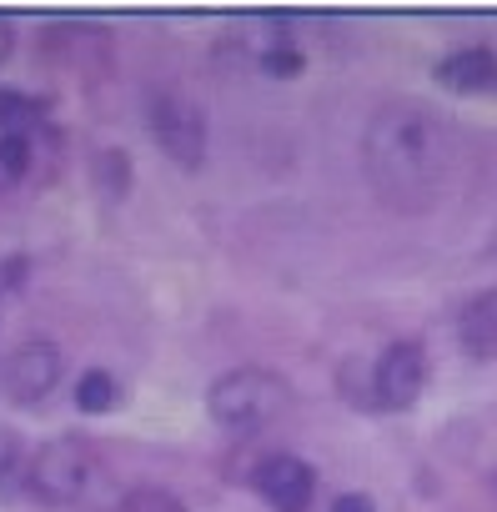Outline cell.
<instances>
[{
	"mask_svg": "<svg viewBox=\"0 0 497 512\" xmlns=\"http://www.w3.org/2000/svg\"><path fill=\"white\" fill-rule=\"evenodd\" d=\"M76 407H81V412H111V407H116V377L101 372V367H91V372L76 382Z\"/></svg>",
	"mask_w": 497,
	"mask_h": 512,
	"instance_id": "7c38bea8",
	"label": "cell"
},
{
	"mask_svg": "<svg viewBox=\"0 0 497 512\" xmlns=\"http://www.w3.org/2000/svg\"><path fill=\"white\" fill-rule=\"evenodd\" d=\"M116 512H186V502L171 497L166 487H131V492H121Z\"/></svg>",
	"mask_w": 497,
	"mask_h": 512,
	"instance_id": "4fadbf2b",
	"label": "cell"
},
{
	"mask_svg": "<svg viewBox=\"0 0 497 512\" xmlns=\"http://www.w3.org/2000/svg\"><path fill=\"white\" fill-rule=\"evenodd\" d=\"M362 171L387 211L422 216L442 201L452 176V131L422 101H387L362 131Z\"/></svg>",
	"mask_w": 497,
	"mask_h": 512,
	"instance_id": "6da1fadb",
	"label": "cell"
},
{
	"mask_svg": "<svg viewBox=\"0 0 497 512\" xmlns=\"http://www.w3.org/2000/svg\"><path fill=\"white\" fill-rule=\"evenodd\" d=\"M11 51H16V31H11V21L0 16V66L11 61Z\"/></svg>",
	"mask_w": 497,
	"mask_h": 512,
	"instance_id": "e0dca14e",
	"label": "cell"
},
{
	"mask_svg": "<svg viewBox=\"0 0 497 512\" xmlns=\"http://www.w3.org/2000/svg\"><path fill=\"white\" fill-rule=\"evenodd\" d=\"M487 497H492V507H497V472L487 477Z\"/></svg>",
	"mask_w": 497,
	"mask_h": 512,
	"instance_id": "ac0fdd59",
	"label": "cell"
},
{
	"mask_svg": "<svg viewBox=\"0 0 497 512\" xmlns=\"http://www.w3.org/2000/svg\"><path fill=\"white\" fill-rule=\"evenodd\" d=\"M31 492L56 507H86V512H116L121 487L106 467V457L86 437H56L31 457Z\"/></svg>",
	"mask_w": 497,
	"mask_h": 512,
	"instance_id": "7a4b0ae2",
	"label": "cell"
},
{
	"mask_svg": "<svg viewBox=\"0 0 497 512\" xmlns=\"http://www.w3.org/2000/svg\"><path fill=\"white\" fill-rule=\"evenodd\" d=\"M61 372H66L61 347L46 342V337H31V342H21V347L6 357V372H0V382H6V392H11L16 402H41V397L56 392Z\"/></svg>",
	"mask_w": 497,
	"mask_h": 512,
	"instance_id": "8992f818",
	"label": "cell"
},
{
	"mask_svg": "<svg viewBox=\"0 0 497 512\" xmlns=\"http://www.w3.org/2000/svg\"><path fill=\"white\" fill-rule=\"evenodd\" d=\"M21 487H31V462L21 457V442L11 432H0V497H16Z\"/></svg>",
	"mask_w": 497,
	"mask_h": 512,
	"instance_id": "8fae6325",
	"label": "cell"
},
{
	"mask_svg": "<svg viewBox=\"0 0 497 512\" xmlns=\"http://www.w3.org/2000/svg\"><path fill=\"white\" fill-rule=\"evenodd\" d=\"M437 81L457 96H482V91H497V56L487 46H462L452 56L437 61Z\"/></svg>",
	"mask_w": 497,
	"mask_h": 512,
	"instance_id": "ba28073f",
	"label": "cell"
},
{
	"mask_svg": "<svg viewBox=\"0 0 497 512\" xmlns=\"http://www.w3.org/2000/svg\"><path fill=\"white\" fill-rule=\"evenodd\" d=\"M206 407L231 432H257V427H272L292 407V387L272 367H231L211 382Z\"/></svg>",
	"mask_w": 497,
	"mask_h": 512,
	"instance_id": "3957f363",
	"label": "cell"
},
{
	"mask_svg": "<svg viewBox=\"0 0 497 512\" xmlns=\"http://www.w3.org/2000/svg\"><path fill=\"white\" fill-rule=\"evenodd\" d=\"M257 487L262 497L277 507V512H312V497H317V472L292 457V452H277L257 467Z\"/></svg>",
	"mask_w": 497,
	"mask_h": 512,
	"instance_id": "52a82bcc",
	"label": "cell"
},
{
	"mask_svg": "<svg viewBox=\"0 0 497 512\" xmlns=\"http://www.w3.org/2000/svg\"><path fill=\"white\" fill-rule=\"evenodd\" d=\"M422 387H427V352H422V342H412V337L392 342L377 357V367H372V402L402 412V407H412L422 397Z\"/></svg>",
	"mask_w": 497,
	"mask_h": 512,
	"instance_id": "5b68a950",
	"label": "cell"
},
{
	"mask_svg": "<svg viewBox=\"0 0 497 512\" xmlns=\"http://www.w3.org/2000/svg\"><path fill=\"white\" fill-rule=\"evenodd\" d=\"M126 176H131L126 151H101V161H96V181H101L111 196H121V191H126Z\"/></svg>",
	"mask_w": 497,
	"mask_h": 512,
	"instance_id": "5bb4252c",
	"label": "cell"
},
{
	"mask_svg": "<svg viewBox=\"0 0 497 512\" xmlns=\"http://www.w3.org/2000/svg\"><path fill=\"white\" fill-rule=\"evenodd\" d=\"M151 136H156V146L176 161V166H201L206 161V116H201V106L191 101V96H181V91H161L156 101H151Z\"/></svg>",
	"mask_w": 497,
	"mask_h": 512,
	"instance_id": "277c9868",
	"label": "cell"
},
{
	"mask_svg": "<svg viewBox=\"0 0 497 512\" xmlns=\"http://www.w3.org/2000/svg\"><path fill=\"white\" fill-rule=\"evenodd\" d=\"M21 287H26V256H6V262H0V302L16 297Z\"/></svg>",
	"mask_w": 497,
	"mask_h": 512,
	"instance_id": "9a60e30c",
	"label": "cell"
},
{
	"mask_svg": "<svg viewBox=\"0 0 497 512\" xmlns=\"http://www.w3.org/2000/svg\"><path fill=\"white\" fill-rule=\"evenodd\" d=\"M332 512H377V507H372L367 492H342V497L332 502Z\"/></svg>",
	"mask_w": 497,
	"mask_h": 512,
	"instance_id": "2e32d148",
	"label": "cell"
},
{
	"mask_svg": "<svg viewBox=\"0 0 497 512\" xmlns=\"http://www.w3.org/2000/svg\"><path fill=\"white\" fill-rule=\"evenodd\" d=\"M457 342L472 362H492L497 357V292H477L462 317H457Z\"/></svg>",
	"mask_w": 497,
	"mask_h": 512,
	"instance_id": "9c48e42d",
	"label": "cell"
},
{
	"mask_svg": "<svg viewBox=\"0 0 497 512\" xmlns=\"http://www.w3.org/2000/svg\"><path fill=\"white\" fill-rule=\"evenodd\" d=\"M26 176H36V156L26 136H6L0 131V196H11Z\"/></svg>",
	"mask_w": 497,
	"mask_h": 512,
	"instance_id": "30bf717a",
	"label": "cell"
}]
</instances>
